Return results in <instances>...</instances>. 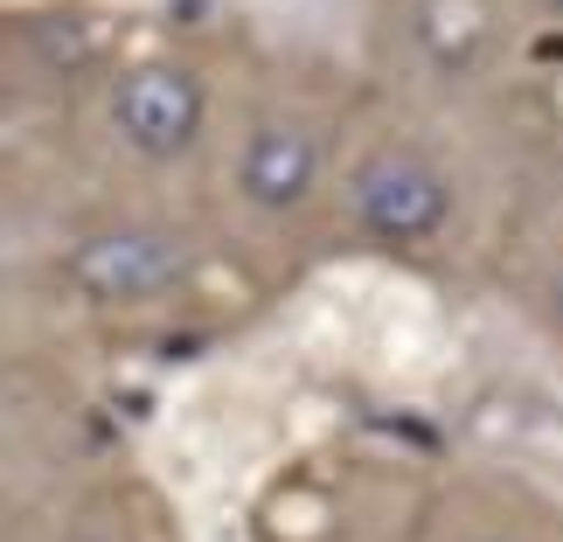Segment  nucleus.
<instances>
[{"label":"nucleus","mask_w":563,"mask_h":542,"mask_svg":"<svg viewBox=\"0 0 563 542\" xmlns=\"http://www.w3.org/2000/svg\"><path fill=\"white\" fill-rule=\"evenodd\" d=\"M349 202H355V223L383 244H424L452 215V181L410 146H376L349 175Z\"/></svg>","instance_id":"f257e3e1"},{"label":"nucleus","mask_w":563,"mask_h":542,"mask_svg":"<svg viewBox=\"0 0 563 542\" xmlns=\"http://www.w3.org/2000/svg\"><path fill=\"white\" fill-rule=\"evenodd\" d=\"M188 272V251L167 230H104L70 251V286L98 307H140L175 292Z\"/></svg>","instance_id":"f03ea898"},{"label":"nucleus","mask_w":563,"mask_h":542,"mask_svg":"<svg viewBox=\"0 0 563 542\" xmlns=\"http://www.w3.org/2000/svg\"><path fill=\"white\" fill-rule=\"evenodd\" d=\"M112 125L146 161H175L202 140V84L181 63H140L112 84Z\"/></svg>","instance_id":"7ed1b4c3"},{"label":"nucleus","mask_w":563,"mask_h":542,"mask_svg":"<svg viewBox=\"0 0 563 542\" xmlns=\"http://www.w3.org/2000/svg\"><path fill=\"white\" fill-rule=\"evenodd\" d=\"M313 175H320V140L307 125H286V119H265L244 140V154H236V188H244V202H257V209L307 202Z\"/></svg>","instance_id":"20e7f679"},{"label":"nucleus","mask_w":563,"mask_h":542,"mask_svg":"<svg viewBox=\"0 0 563 542\" xmlns=\"http://www.w3.org/2000/svg\"><path fill=\"white\" fill-rule=\"evenodd\" d=\"M550 299H556V313H563V265H556V278H550Z\"/></svg>","instance_id":"39448f33"},{"label":"nucleus","mask_w":563,"mask_h":542,"mask_svg":"<svg viewBox=\"0 0 563 542\" xmlns=\"http://www.w3.org/2000/svg\"><path fill=\"white\" fill-rule=\"evenodd\" d=\"M556 14H563V0H556Z\"/></svg>","instance_id":"423d86ee"}]
</instances>
